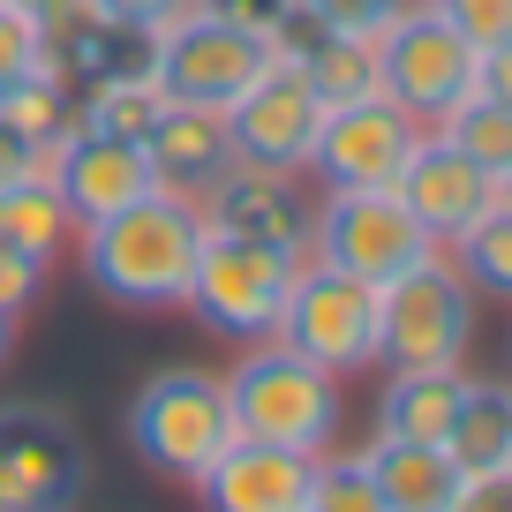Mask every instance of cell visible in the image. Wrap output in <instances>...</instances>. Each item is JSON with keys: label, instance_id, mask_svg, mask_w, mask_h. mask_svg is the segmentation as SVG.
<instances>
[{"label": "cell", "instance_id": "obj_1", "mask_svg": "<svg viewBox=\"0 0 512 512\" xmlns=\"http://www.w3.org/2000/svg\"><path fill=\"white\" fill-rule=\"evenodd\" d=\"M204 204L174 189L136 196L128 211L83 226V279H91L106 302L121 309H181L196 279V256H204Z\"/></svg>", "mask_w": 512, "mask_h": 512}, {"label": "cell", "instance_id": "obj_2", "mask_svg": "<svg viewBox=\"0 0 512 512\" xmlns=\"http://www.w3.org/2000/svg\"><path fill=\"white\" fill-rule=\"evenodd\" d=\"M226 407H234V437L249 445H287V452H332L339 437V377L294 354L287 339H256L234 369H226Z\"/></svg>", "mask_w": 512, "mask_h": 512}, {"label": "cell", "instance_id": "obj_3", "mask_svg": "<svg viewBox=\"0 0 512 512\" xmlns=\"http://www.w3.org/2000/svg\"><path fill=\"white\" fill-rule=\"evenodd\" d=\"M475 347V287L445 249L377 287V362L384 369H460Z\"/></svg>", "mask_w": 512, "mask_h": 512}, {"label": "cell", "instance_id": "obj_4", "mask_svg": "<svg viewBox=\"0 0 512 512\" xmlns=\"http://www.w3.org/2000/svg\"><path fill=\"white\" fill-rule=\"evenodd\" d=\"M128 445L159 475L204 482L211 460L234 445L226 377H211V369H159V377H144L136 400H128Z\"/></svg>", "mask_w": 512, "mask_h": 512}, {"label": "cell", "instance_id": "obj_5", "mask_svg": "<svg viewBox=\"0 0 512 512\" xmlns=\"http://www.w3.org/2000/svg\"><path fill=\"white\" fill-rule=\"evenodd\" d=\"M302 256L287 249H264V241H241V234H204V256H196V279H189V317L219 339H272L279 317H287V294Z\"/></svg>", "mask_w": 512, "mask_h": 512}, {"label": "cell", "instance_id": "obj_6", "mask_svg": "<svg viewBox=\"0 0 512 512\" xmlns=\"http://www.w3.org/2000/svg\"><path fill=\"white\" fill-rule=\"evenodd\" d=\"M272 68V38L226 23L211 0H189L166 31H151V76L174 106H234L256 76Z\"/></svg>", "mask_w": 512, "mask_h": 512}, {"label": "cell", "instance_id": "obj_7", "mask_svg": "<svg viewBox=\"0 0 512 512\" xmlns=\"http://www.w3.org/2000/svg\"><path fill=\"white\" fill-rule=\"evenodd\" d=\"M377 83H384L392 106H407L422 128H437L460 98L482 91V53L437 16L430 0H415V8L377 38Z\"/></svg>", "mask_w": 512, "mask_h": 512}, {"label": "cell", "instance_id": "obj_8", "mask_svg": "<svg viewBox=\"0 0 512 512\" xmlns=\"http://www.w3.org/2000/svg\"><path fill=\"white\" fill-rule=\"evenodd\" d=\"M309 256L384 287V279L415 272L422 256H437V241L422 234V219L392 189H324L317 226H309Z\"/></svg>", "mask_w": 512, "mask_h": 512}, {"label": "cell", "instance_id": "obj_9", "mask_svg": "<svg viewBox=\"0 0 512 512\" xmlns=\"http://www.w3.org/2000/svg\"><path fill=\"white\" fill-rule=\"evenodd\" d=\"M272 339H287L294 354H309V362L332 369V377H354V369L377 362V287L354 279V272H332L317 256H302L287 317H279Z\"/></svg>", "mask_w": 512, "mask_h": 512}, {"label": "cell", "instance_id": "obj_10", "mask_svg": "<svg viewBox=\"0 0 512 512\" xmlns=\"http://www.w3.org/2000/svg\"><path fill=\"white\" fill-rule=\"evenodd\" d=\"M91 460L68 415L53 407H0V512H76Z\"/></svg>", "mask_w": 512, "mask_h": 512}, {"label": "cell", "instance_id": "obj_11", "mask_svg": "<svg viewBox=\"0 0 512 512\" xmlns=\"http://www.w3.org/2000/svg\"><path fill=\"white\" fill-rule=\"evenodd\" d=\"M324 98L309 91V76L272 53V68L249 83V91L226 106V136H234V159L241 166H279V174H302L309 151H317V128H324Z\"/></svg>", "mask_w": 512, "mask_h": 512}, {"label": "cell", "instance_id": "obj_12", "mask_svg": "<svg viewBox=\"0 0 512 512\" xmlns=\"http://www.w3.org/2000/svg\"><path fill=\"white\" fill-rule=\"evenodd\" d=\"M422 121L392 98H354V106H332L317 128V151H309V174L324 189H392L400 166L415 159Z\"/></svg>", "mask_w": 512, "mask_h": 512}, {"label": "cell", "instance_id": "obj_13", "mask_svg": "<svg viewBox=\"0 0 512 512\" xmlns=\"http://www.w3.org/2000/svg\"><path fill=\"white\" fill-rule=\"evenodd\" d=\"M392 196L422 219V234H430L437 249H452L467 226H482L497 204H505V196H497V174H482V166L467 159L460 144H445L437 128H422V144H415V159L400 166Z\"/></svg>", "mask_w": 512, "mask_h": 512}, {"label": "cell", "instance_id": "obj_14", "mask_svg": "<svg viewBox=\"0 0 512 512\" xmlns=\"http://www.w3.org/2000/svg\"><path fill=\"white\" fill-rule=\"evenodd\" d=\"M46 181L61 189V204L76 211V234H83V226H98V219H113V211H128L136 196L159 189V181H151L144 144L98 136V128H83V121L46 151Z\"/></svg>", "mask_w": 512, "mask_h": 512}, {"label": "cell", "instance_id": "obj_15", "mask_svg": "<svg viewBox=\"0 0 512 512\" xmlns=\"http://www.w3.org/2000/svg\"><path fill=\"white\" fill-rule=\"evenodd\" d=\"M204 226H211V234L264 241V249H287V256H309L317 204H309L302 181L279 174V166H234V174L204 196Z\"/></svg>", "mask_w": 512, "mask_h": 512}, {"label": "cell", "instance_id": "obj_16", "mask_svg": "<svg viewBox=\"0 0 512 512\" xmlns=\"http://www.w3.org/2000/svg\"><path fill=\"white\" fill-rule=\"evenodd\" d=\"M196 490H204V512H309V497H317V452L234 437Z\"/></svg>", "mask_w": 512, "mask_h": 512}, {"label": "cell", "instance_id": "obj_17", "mask_svg": "<svg viewBox=\"0 0 512 512\" xmlns=\"http://www.w3.org/2000/svg\"><path fill=\"white\" fill-rule=\"evenodd\" d=\"M144 159H151V181L174 189V196H189V204H204V196L241 166L219 106H166V121L151 128Z\"/></svg>", "mask_w": 512, "mask_h": 512}, {"label": "cell", "instance_id": "obj_18", "mask_svg": "<svg viewBox=\"0 0 512 512\" xmlns=\"http://www.w3.org/2000/svg\"><path fill=\"white\" fill-rule=\"evenodd\" d=\"M362 467L377 482L384 512H452L460 505V482H467L445 445H400V437H369Z\"/></svg>", "mask_w": 512, "mask_h": 512}, {"label": "cell", "instance_id": "obj_19", "mask_svg": "<svg viewBox=\"0 0 512 512\" xmlns=\"http://www.w3.org/2000/svg\"><path fill=\"white\" fill-rule=\"evenodd\" d=\"M460 400H467L460 369H392L384 392H377V437H400V445H445Z\"/></svg>", "mask_w": 512, "mask_h": 512}, {"label": "cell", "instance_id": "obj_20", "mask_svg": "<svg viewBox=\"0 0 512 512\" xmlns=\"http://www.w3.org/2000/svg\"><path fill=\"white\" fill-rule=\"evenodd\" d=\"M166 106H174V98L159 91L151 61L113 68V76H98V83L76 91V121L98 128V136H121V144H151V128L166 121Z\"/></svg>", "mask_w": 512, "mask_h": 512}, {"label": "cell", "instance_id": "obj_21", "mask_svg": "<svg viewBox=\"0 0 512 512\" xmlns=\"http://www.w3.org/2000/svg\"><path fill=\"white\" fill-rule=\"evenodd\" d=\"M445 452H452L460 475H497V467H512V384H475L467 377V400H460V415H452Z\"/></svg>", "mask_w": 512, "mask_h": 512}, {"label": "cell", "instance_id": "obj_22", "mask_svg": "<svg viewBox=\"0 0 512 512\" xmlns=\"http://www.w3.org/2000/svg\"><path fill=\"white\" fill-rule=\"evenodd\" d=\"M0 241H16L23 256L53 264V256L76 241V211L61 204V189H53L46 174H23V181L0 189Z\"/></svg>", "mask_w": 512, "mask_h": 512}, {"label": "cell", "instance_id": "obj_23", "mask_svg": "<svg viewBox=\"0 0 512 512\" xmlns=\"http://www.w3.org/2000/svg\"><path fill=\"white\" fill-rule=\"evenodd\" d=\"M294 68L309 76V91L324 98V106H354V98H377V46L369 38H332L317 31L302 53H294Z\"/></svg>", "mask_w": 512, "mask_h": 512}, {"label": "cell", "instance_id": "obj_24", "mask_svg": "<svg viewBox=\"0 0 512 512\" xmlns=\"http://www.w3.org/2000/svg\"><path fill=\"white\" fill-rule=\"evenodd\" d=\"M0 121L16 128V136H31L38 151H53L76 128V91L61 83V68H31V76L16 83V91H0Z\"/></svg>", "mask_w": 512, "mask_h": 512}, {"label": "cell", "instance_id": "obj_25", "mask_svg": "<svg viewBox=\"0 0 512 512\" xmlns=\"http://www.w3.org/2000/svg\"><path fill=\"white\" fill-rule=\"evenodd\" d=\"M437 136H445V144H460L482 174H497V181L512 174V106H497V98H482V91L460 98V106L437 121Z\"/></svg>", "mask_w": 512, "mask_h": 512}, {"label": "cell", "instance_id": "obj_26", "mask_svg": "<svg viewBox=\"0 0 512 512\" xmlns=\"http://www.w3.org/2000/svg\"><path fill=\"white\" fill-rule=\"evenodd\" d=\"M445 256L467 272V287H475V294H497V302H512V204H497L482 226H467V234L452 241Z\"/></svg>", "mask_w": 512, "mask_h": 512}, {"label": "cell", "instance_id": "obj_27", "mask_svg": "<svg viewBox=\"0 0 512 512\" xmlns=\"http://www.w3.org/2000/svg\"><path fill=\"white\" fill-rule=\"evenodd\" d=\"M294 8H302L317 31H332V38H369V46H377L415 0H294Z\"/></svg>", "mask_w": 512, "mask_h": 512}, {"label": "cell", "instance_id": "obj_28", "mask_svg": "<svg viewBox=\"0 0 512 512\" xmlns=\"http://www.w3.org/2000/svg\"><path fill=\"white\" fill-rule=\"evenodd\" d=\"M309 512H384L377 482H369L362 452H347V460H332L324 452L317 460V497H309Z\"/></svg>", "mask_w": 512, "mask_h": 512}, {"label": "cell", "instance_id": "obj_29", "mask_svg": "<svg viewBox=\"0 0 512 512\" xmlns=\"http://www.w3.org/2000/svg\"><path fill=\"white\" fill-rule=\"evenodd\" d=\"M46 23L31 16V8H16V0H0V91H16L31 68H46Z\"/></svg>", "mask_w": 512, "mask_h": 512}, {"label": "cell", "instance_id": "obj_30", "mask_svg": "<svg viewBox=\"0 0 512 512\" xmlns=\"http://www.w3.org/2000/svg\"><path fill=\"white\" fill-rule=\"evenodd\" d=\"M430 8H437V16H445L475 53H490V46H505V38H512V0H430Z\"/></svg>", "mask_w": 512, "mask_h": 512}, {"label": "cell", "instance_id": "obj_31", "mask_svg": "<svg viewBox=\"0 0 512 512\" xmlns=\"http://www.w3.org/2000/svg\"><path fill=\"white\" fill-rule=\"evenodd\" d=\"M91 23H106V31H128V38H151L166 31V23L189 8V0H76Z\"/></svg>", "mask_w": 512, "mask_h": 512}, {"label": "cell", "instance_id": "obj_32", "mask_svg": "<svg viewBox=\"0 0 512 512\" xmlns=\"http://www.w3.org/2000/svg\"><path fill=\"white\" fill-rule=\"evenodd\" d=\"M38 294H46V264H38V256H23L16 241H0V309H8V317H23Z\"/></svg>", "mask_w": 512, "mask_h": 512}, {"label": "cell", "instance_id": "obj_33", "mask_svg": "<svg viewBox=\"0 0 512 512\" xmlns=\"http://www.w3.org/2000/svg\"><path fill=\"white\" fill-rule=\"evenodd\" d=\"M452 512H512V467H497V475H467Z\"/></svg>", "mask_w": 512, "mask_h": 512}, {"label": "cell", "instance_id": "obj_34", "mask_svg": "<svg viewBox=\"0 0 512 512\" xmlns=\"http://www.w3.org/2000/svg\"><path fill=\"white\" fill-rule=\"evenodd\" d=\"M226 23H241V31H256V38H272L279 31V16H287L294 0H211Z\"/></svg>", "mask_w": 512, "mask_h": 512}, {"label": "cell", "instance_id": "obj_35", "mask_svg": "<svg viewBox=\"0 0 512 512\" xmlns=\"http://www.w3.org/2000/svg\"><path fill=\"white\" fill-rule=\"evenodd\" d=\"M23 174H46V151L0 121V189H8V181H23Z\"/></svg>", "mask_w": 512, "mask_h": 512}, {"label": "cell", "instance_id": "obj_36", "mask_svg": "<svg viewBox=\"0 0 512 512\" xmlns=\"http://www.w3.org/2000/svg\"><path fill=\"white\" fill-rule=\"evenodd\" d=\"M482 98L512 106V38H505V46H490V53H482Z\"/></svg>", "mask_w": 512, "mask_h": 512}, {"label": "cell", "instance_id": "obj_37", "mask_svg": "<svg viewBox=\"0 0 512 512\" xmlns=\"http://www.w3.org/2000/svg\"><path fill=\"white\" fill-rule=\"evenodd\" d=\"M16 8H31V16L46 23V31H53V23H68V16H76V0H16Z\"/></svg>", "mask_w": 512, "mask_h": 512}, {"label": "cell", "instance_id": "obj_38", "mask_svg": "<svg viewBox=\"0 0 512 512\" xmlns=\"http://www.w3.org/2000/svg\"><path fill=\"white\" fill-rule=\"evenodd\" d=\"M16 324H23V317H8V309H0V362L16 354Z\"/></svg>", "mask_w": 512, "mask_h": 512}, {"label": "cell", "instance_id": "obj_39", "mask_svg": "<svg viewBox=\"0 0 512 512\" xmlns=\"http://www.w3.org/2000/svg\"><path fill=\"white\" fill-rule=\"evenodd\" d=\"M497 196H505V204H512V174H505V181H497Z\"/></svg>", "mask_w": 512, "mask_h": 512}]
</instances>
